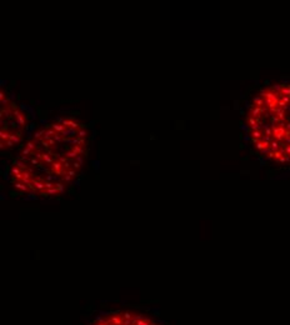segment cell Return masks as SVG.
Instances as JSON below:
<instances>
[{"label": "cell", "instance_id": "obj_47", "mask_svg": "<svg viewBox=\"0 0 290 325\" xmlns=\"http://www.w3.org/2000/svg\"><path fill=\"white\" fill-rule=\"evenodd\" d=\"M19 160H20V161H26V160H28V158L24 156V155H21V156H19Z\"/></svg>", "mask_w": 290, "mask_h": 325}, {"label": "cell", "instance_id": "obj_20", "mask_svg": "<svg viewBox=\"0 0 290 325\" xmlns=\"http://www.w3.org/2000/svg\"><path fill=\"white\" fill-rule=\"evenodd\" d=\"M45 129H40L35 131V134H34V140H43L44 139V135H45Z\"/></svg>", "mask_w": 290, "mask_h": 325}, {"label": "cell", "instance_id": "obj_26", "mask_svg": "<svg viewBox=\"0 0 290 325\" xmlns=\"http://www.w3.org/2000/svg\"><path fill=\"white\" fill-rule=\"evenodd\" d=\"M71 150L76 153L78 155H83L84 154V146H80V145H73L71 146Z\"/></svg>", "mask_w": 290, "mask_h": 325}, {"label": "cell", "instance_id": "obj_24", "mask_svg": "<svg viewBox=\"0 0 290 325\" xmlns=\"http://www.w3.org/2000/svg\"><path fill=\"white\" fill-rule=\"evenodd\" d=\"M25 146H26V148H29L33 153H36V152H38V149H36V141H35V140H29L28 143H26Z\"/></svg>", "mask_w": 290, "mask_h": 325}, {"label": "cell", "instance_id": "obj_10", "mask_svg": "<svg viewBox=\"0 0 290 325\" xmlns=\"http://www.w3.org/2000/svg\"><path fill=\"white\" fill-rule=\"evenodd\" d=\"M265 110H266V108H258V107H254V108L250 110V115L254 116L255 119L259 120V118L261 116V114H264Z\"/></svg>", "mask_w": 290, "mask_h": 325}, {"label": "cell", "instance_id": "obj_31", "mask_svg": "<svg viewBox=\"0 0 290 325\" xmlns=\"http://www.w3.org/2000/svg\"><path fill=\"white\" fill-rule=\"evenodd\" d=\"M48 195H50V196H58V195H59L58 189H56V188H53V189H50V190H48Z\"/></svg>", "mask_w": 290, "mask_h": 325}, {"label": "cell", "instance_id": "obj_9", "mask_svg": "<svg viewBox=\"0 0 290 325\" xmlns=\"http://www.w3.org/2000/svg\"><path fill=\"white\" fill-rule=\"evenodd\" d=\"M246 122L248 124L250 125V129L251 131H255V130H261V125H260V122L258 119H255L254 116H248L246 118Z\"/></svg>", "mask_w": 290, "mask_h": 325}, {"label": "cell", "instance_id": "obj_37", "mask_svg": "<svg viewBox=\"0 0 290 325\" xmlns=\"http://www.w3.org/2000/svg\"><path fill=\"white\" fill-rule=\"evenodd\" d=\"M48 143H49V145H50V148H54V146L56 148V144H58V143L55 141V139H54V138H50V139L48 140Z\"/></svg>", "mask_w": 290, "mask_h": 325}, {"label": "cell", "instance_id": "obj_30", "mask_svg": "<svg viewBox=\"0 0 290 325\" xmlns=\"http://www.w3.org/2000/svg\"><path fill=\"white\" fill-rule=\"evenodd\" d=\"M56 189H58L59 194H63L64 190H65V186H64L63 181H59V183H56Z\"/></svg>", "mask_w": 290, "mask_h": 325}, {"label": "cell", "instance_id": "obj_38", "mask_svg": "<svg viewBox=\"0 0 290 325\" xmlns=\"http://www.w3.org/2000/svg\"><path fill=\"white\" fill-rule=\"evenodd\" d=\"M75 161H78L79 164H80V165L83 166V165H84V162H85V159L83 158V155H78V158L75 159Z\"/></svg>", "mask_w": 290, "mask_h": 325}, {"label": "cell", "instance_id": "obj_43", "mask_svg": "<svg viewBox=\"0 0 290 325\" xmlns=\"http://www.w3.org/2000/svg\"><path fill=\"white\" fill-rule=\"evenodd\" d=\"M280 99L283 100V101H284V103L287 104V105H289V104H290V96H281Z\"/></svg>", "mask_w": 290, "mask_h": 325}, {"label": "cell", "instance_id": "obj_8", "mask_svg": "<svg viewBox=\"0 0 290 325\" xmlns=\"http://www.w3.org/2000/svg\"><path fill=\"white\" fill-rule=\"evenodd\" d=\"M255 148H257L259 152H270V141L268 140H264V139H261V140H259L255 143Z\"/></svg>", "mask_w": 290, "mask_h": 325}, {"label": "cell", "instance_id": "obj_39", "mask_svg": "<svg viewBox=\"0 0 290 325\" xmlns=\"http://www.w3.org/2000/svg\"><path fill=\"white\" fill-rule=\"evenodd\" d=\"M34 156H35V158H36V159H38V160H39L40 162H41V161H43V153H41V152H36L35 154H34Z\"/></svg>", "mask_w": 290, "mask_h": 325}, {"label": "cell", "instance_id": "obj_5", "mask_svg": "<svg viewBox=\"0 0 290 325\" xmlns=\"http://www.w3.org/2000/svg\"><path fill=\"white\" fill-rule=\"evenodd\" d=\"M14 116H15V122H16V124L19 125V128H20V130H23L24 128L26 126V119H25V115L23 114V113L20 110H18V109H15L14 110Z\"/></svg>", "mask_w": 290, "mask_h": 325}, {"label": "cell", "instance_id": "obj_23", "mask_svg": "<svg viewBox=\"0 0 290 325\" xmlns=\"http://www.w3.org/2000/svg\"><path fill=\"white\" fill-rule=\"evenodd\" d=\"M280 143L276 141V140H272V143H270V152H278V150H280Z\"/></svg>", "mask_w": 290, "mask_h": 325}, {"label": "cell", "instance_id": "obj_3", "mask_svg": "<svg viewBox=\"0 0 290 325\" xmlns=\"http://www.w3.org/2000/svg\"><path fill=\"white\" fill-rule=\"evenodd\" d=\"M273 130V139L276 141H285V137H287V128L284 125H272Z\"/></svg>", "mask_w": 290, "mask_h": 325}, {"label": "cell", "instance_id": "obj_33", "mask_svg": "<svg viewBox=\"0 0 290 325\" xmlns=\"http://www.w3.org/2000/svg\"><path fill=\"white\" fill-rule=\"evenodd\" d=\"M264 133L266 134V137H272V138H273V130H272V128L265 126V128H264Z\"/></svg>", "mask_w": 290, "mask_h": 325}, {"label": "cell", "instance_id": "obj_25", "mask_svg": "<svg viewBox=\"0 0 290 325\" xmlns=\"http://www.w3.org/2000/svg\"><path fill=\"white\" fill-rule=\"evenodd\" d=\"M64 155H65V156H66V158H68V159H69V160H75V159H76V158H78V154L75 153V152H73V150H71V149H70V150H68V152H66L65 154H64Z\"/></svg>", "mask_w": 290, "mask_h": 325}, {"label": "cell", "instance_id": "obj_13", "mask_svg": "<svg viewBox=\"0 0 290 325\" xmlns=\"http://www.w3.org/2000/svg\"><path fill=\"white\" fill-rule=\"evenodd\" d=\"M50 128L53 130H55L56 133H59V134H63L64 131L66 130V128L63 125V124H59V123H54V124H50Z\"/></svg>", "mask_w": 290, "mask_h": 325}, {"label": "cell", "instance_id": "obj_44", "mask_svg": "<svg viewBox=\"0 0 290 325\" xmlns=\"http://www.w3.org/2000/svg\"><path fill=\"white\" fill-rule=\"evenodd\" d=\"M5 99H6V95H5V93H4V90H1V91H0V101L5 100Z\"/></svg>", "mask_w": 290, "mask_h": 325}, {"label": "cell", "instance_id": "obj_32", "mask_svg": "<svg viewBox=\"0 0 290 325\" xmlns=\"http://www.w3.org/2000/svg\"><path fill=\"white\" fill-rule=\"evenodd\" d=\"M30 154H35V153H33L31 150H30L29 148H26V146H25V148L21 150V155H24V156H26V155H30Z\"/></svg>", "mask_w": 290, "mask_h": 325}, {"label": "cell", "instance_id": "obj_4", "mask_svg": "<svg viewBox=\"0 0 290 325\" xmlns=\"http://www.w3.org/2000/svg\"><path fill=\"white\" fill-rule=\"evenodd\" d=\"M49 173L55 174V175H60V178H61L66 171H65V168H64V164H61L59 160H55L49 166Z\"/></svg>", "mask_w": 290, "mask_h": 325}, {"label": "cell", "instance_id": "obj_18", "mask_svg": "<svg viewBox=\"0 0 290 325\" xmlns=\"http://www.w3.org/2000/svg\"><path fill=\"white\" fill-rule=\"evenodd\" d=\"M73 145H80V146H84L85 145V139H81V138H73L69 140Z\"/></svg>", "mask_w": 290, "mask_h": 325}, {"label": "cell", "instance_id": "obj_14", "mask_svg": "<svg viewBox=\"0 0 290 325\" xmlns=\"http://www.w3.org/2000/svg\"><path fill=\"white\" fill-rule=\"evenodd\" d=\"M54 161H55V160L53 159L51 154H49V153H43V162H45V165H49V166H50Z\"/></svg>", "mask_w": 290, "mask_h": 325}, {"label": "cell", "instance_id": "obj_21", "mask_svg": "<svg viewBox=\"0 0 290 325\" xmlns=\"http://www.w3.org/2000/svg\"><path fill=\"white\" fill-rule=\"evenodd\" d=\"M10 140L15 143V144H18V143L21 141V135L20 133H11L10 134Z\"/></svg>", "mask_w": 290, "mask_h": 325}, {"label": "cell", "instance_id": "obj_42", "mask_svg": "<svg viewBox=\"0 0 290 325\" xmlns=\"http://www.w3.org/2000/svg\"><path fill=\"white\" fill-rule=\"evenodd\" d=\"M5 145H6V149H11V148H13V146L15 145V143H13V141H11L10 139H9L8 141H5Z\"/></svg>", "mask_w": 290, "mask_h": 325}, {"label": "cell", "instance_id": "obj_12", "mask_svg": "<svg viewBox=\"0 0 290 325\" xmlns=\"http://www.w3.org/2000/svg\"><path fill=\"white\" fill-rule=\"evenodd\" d=\"M263 135H264V133H263L261 130H255V131H251V140H253L254 144H255L257 141L261 140V139L264 138Z\"/></svg>", "mask_w": 290, "mask_h": 325}, {"label": "cell", "instance_id": "obj_7", "mask_svg": "<svg viewBox=\"0 0 290 325\" xmlns=\"http://www.w3.org/2000/svg\"><path fill=\"white\" fill-rule=\"evenodd\" d=\"M61 124L66 128V129H73V130H79V129H81V128H80V124H79L78 122H75V120H73V119H64L63 122H61Z\"/></svg>", "mask_w": 290, "mask_h": 325}, {"label": "cell", "instance_id": "obj_6", "mask_svg": "<svg viewBox=\"0 0 290 325\" xmlns=\"http://www.w3.org/2000/svg\"><path fill=\"white\" fill-rule=\"evenodd\" d=\"M13 116H14V109L10 105H5V107L1 108V110H0V118L1 119L5 118L8 120H10Z\"/></svg>", "mask_w": 290, "mask_h": 325}, {"label": "cell", "instance_id": "obj_22", "mask_svg": "<svg viewBox=\"0 0 290 325\" xmlns=\"http://www.w3.org/2000/svg\"><path fill=\"white\" fill-rule=\"evenodd\" d=\"M10 134L8 130H0V140L1 141H8L10 139Z\"/></svg>", "mask_w": 290, "mask_h": 325}, {"label": "cell", "instance_id": "obj_15", "mask_svg": "<svg viewBox=\"0 0 290 325\" xmlns=\"http://www.w3.org/2000/svg\"><path fill=\"white\" fill-rule=\"evenodd\" d=\"M290 96V85H281V90L279 91V98Z\"/></svg>", "mask_w": 290, "mask_h": 325}, {"label": "cell", "instance_id": "obj_48", "mask_svg": "<svg viewBox=\"0 0 290 325\" xmlns=\"http://www.w3.org/2000/svg\"><path fill=\"white\" fill-rule=\"evenodd\" d=\"M268 158H269V159H274V152H269Z\"/></svg>", "mask_w": 290, "mask_h": 325}, {"label": "cell", "instance_id": "obj_46", "mask_svg": "<svg viewBox=\"0 0 290 325\" xmlns=\"http://www.w3.org/2000/svg\"><path fill=\"white\" fill-rule=\"evenodd\" d=\"M0 149H1V150H4V149H6V145H5V141H0Z\"/></svg>", "mask_w": 290, "mask_h": 325}, {"label": "cell", "instance_id": "obj_28", "mask_svg": "<svg viewBox=\"0 0 290 325\" xmlns=\"http://www.w3.org/2000/svg\"><path fill=\"white\" fill-rule=\"evenodd\" d=\"M86 135H88V130H85V129H79V130L76 131V137H78V138L85 139Z\"/></svg>", "mask_w": 290, "mask_h": 325}, {"label": "cell", "instance_id": "obj_11", "mask_svg": "<svg viewBox=\"0 0 290 325\" xmlns=\"http://www.w3.org/2000/svg\"><path fill=\"white\" fill-rule=\"evenodd\" d=\"M272 113H273V114H275V116L280 120V122H285V120H287V115H285V110H284V109H281V108L278 107L276 109H274Z\"/></svg>", "mask_w": 290, "mask_h": 325}, {"label": "cell", "instance_id": "obj_19", "mask_svg": "<svg viewBox=\"0 0 290 325\" xmlns=\"http://www.w3.org/2000/svg\"><path fill=\"white\" fill-rule=\"evenodd\" d=\"M285 155H287V153H285L284 149H280V150H278V152H274V160L279 161L281 158L285 156Z\"/></svg>", "mask_w": 290, "mask_h": 325}, {"label": "cell", "instance_id": "obj_35", "mask_svg": "<svg viewBox=\"0 0 290 325\" xmlns=\"http://www.w3.org/2000/svg\"><path fill=\"white\" fill-rule=\"evenodd\" d=\"M71 165H73V169H75V170H76V171H79V170H80V169L83 168V166H81L80 164H79L78 161H75V160H74L73 162H71Z\"/></svg>", "mask_w": 290, "mask_h": 325}, {"label": "cell", "instance_id": "obj_45", "mask_svg": "<svg viewBox=\"0 0 290 325\" xmlns=\"http://www.w3.org/2000/svg\"><path fill=\"white\" fill-rule=\"evenodd\" d=\"M284 150H285V153H287V155H290V144H288L287 146H285Z\"/></svg>", "mask_w": 290, "mask_h": 325}, {"label": "cell", "instance_id": "obj_27", "mask_svg": "<svg viewBox=\"0 0 290 325\" xmlns=\"http://www.w3.org/2000/svg\"><path fill=\"white\" fill-rule=\"evenodd\" d=\"M14 165L18 166V168H20L21 170H28V166L25 165L24 161H20V160H14Z\"/></svg>", "mask_w": 290, "mask_h": 325}, {"label": "cell", "instance_id": "obj_50", "mask_svg": "<svg viewBox=\"0 0 290 325\" xmlns=\"http://www.w3.org/2000/svg\"><path fill=\"white\" fill-rule=\"evenodd\" d=\"M288 159H289V161H290V155H289V156H288Z\"/></svg>", "mask_w": 290, "mask_h": 325}, {"label": "cell", "instance_id": "obj_1", "mask_svg": "<svg viewBox=\"0 0 290 325\" xmlns=\"http://www.w3.org/2000/svg\"><path fill=\"white\" fill-rule=\"evenodd\" d=\"M86 325H163L149 315L134 310H110L93 318Z\"/></svg>", "mask_w": 290, "mask_h": 325}, {"label": "cell", "instance_id": "obj_16", "mask_svg": "<svg viewBox=\"0 0 290 325\" xmlns=\"http://www.w3.org/2000/svg\"><path fill=\"white\" fill-rule=\"evenodd\" d=\"M253 103H254L255 107H258V108H265V101L261 96H255L253 99Z\"/></svg>", "mask_w": 290, "mask_h": 325}, {"label": "cell", "instance_id": "obj_29", "mask_svg": "<svg viewBox=\"0 0 290 325\" xmlns=\"http://www.w3.org/2000/svg\"><path fill=\"white\" fill-rule=\"evenodd\" d=\"M60 179H61V181H63V183H70V181L73 180V178H71V176L69 175V174H66V173H65V174H64V175H63L61 178H60Z\"/></svg>", "mask_w": 290, "mask_h": 325}, {"label": "cell", "instance_id": "obj_34", "mask_svg": "<svg viewBox=\"0 0 290 325\" xmlns=\"http://www.w3.org/2000/svg\"><path fill=\"white\" fill-rule=\"evenodd\" d=\"M66 174H69V175H70V176H71V178H73V179H74V178L78 175V171H76V170H75V169H73V168H71L70 170H68V171H66Z\"/></svg>", "mask_w": 290, "mask_h": 325}, {"label": "cell", "instance_id": "obj_17", "mask_svg": "<svg viewBox=\"0 0 290 325\" xmlns=\"http://www.w3.org/2000/svg\"><path fill=\"white\" fill-rule=\"evenodd\" d=\"M14 186L16 189H19V190H21V191H25V193L29 191V188L26 186L24 183H21V181H14Z\"/></svg>", "mask_w": 290, "mask_h": 325}, {"label": "cell", "instance_id": "obj_36", "mask_svg": "<svg viewBox=\"0 0 290 325\" xmlns=\"http://www.w3.org/2000/svg\"><path fill=\"white\" fill-rule=\"evenodd\" d=\"M278 107H279V108H281V109H284V110H287V109H288V105L285 104V103H284V101L281 100V99H279V101H278Z\"/></svg>", "mask_w": 290, "mask_h": 325}, {"label": "cell", "instance_id": "obj_2", "mask_svg": "<svg viewBox=\"0 0 290 325\" xmlns=\"http://www.w3.org/2000/svg\"><path fill=\"white\" fill-rule=\"evenodd\" d=\"M260 96L264 99L265 101V107L268 108V110L272 113L274 109L278 108V101H279V93L278 91H274V90L270 88V89H265V90H261L260 91Z\"/></svg>", "mask_w": 290, "mask_h": 325}, {"label": "cell", "instance_id": "obj_41", "mask_svg": "<svg viewBox=\"0 0 290 325\" xmlns=\"http://www.w3.org/2000/svg\"><path fill=\"white\" fill-rule=\"evenodd\" d=\"M54 139H55V141H56V143H61V141L64 140V138L61 137V134H59V133L55 135V137H54Z\"/></svg>", "mask_w": 290, "mask_h": 325}, {"label": "cell", "instance_id": "obj_49", "mask_svg": "<svg viewBox=\"0 0 290 325\" xmlns=\"http://www.w3.org/2000/svg\"><path fill=\"white\" fill-rule=\"evenodd\" d=\"M285 128H287V130H289V131H290V123H288L287 125H285Z\"/></svg>", "mask_w": 290, "mask_h": 325}, {"label": "cell", "instance_id": "obj_40", "mask_svg": "<svg viewBox=\"0 0 290 325\" xmlns=\"http://www.w3.org/2000/svg\"><path fill=\"white\" fill-rule=\"evenodd\" d=\"M30 164H31V165H35V166H38V165H40V161L38 160L35 156H34V158H31V159H30Z\"/></svg>", "mask_w": 290, "mask_h": 325}]
</instances>
